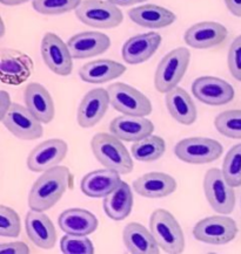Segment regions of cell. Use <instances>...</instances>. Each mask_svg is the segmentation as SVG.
Returning a JSON list of instances; mask_svg holds the SVG:
<instances>
[{"mask_svg": "<svg viewBox=\"0 0 241 254\" xmlns=\"http://www.w3.org/2000/svg\"><path fill=\"white\" fill-rule=\"evenodd\" d=\"M41 57L48 69L59 76H67L73 70V57L68 45L54 33H46L41 40Z\"/></svg>", "mask_w": 241, "mask_h": 254, "instance_id": "obj_11", "label": "cell"}, {"mask_svg": "<svg viewBox=\"0 0 241 254\" xmlns=\"http://www.w3.org/2000/svg\"><path fill=\"white\" fill-rule=\"evenodd\" d=\"M229 31L216 21H201L194 24L185 32L184 40L195 50H207L219 46L226 40Z\"/></svg>", "mask_w": 241, "mask_h": 254, "instance_id": "obj_16", "label": "cell"}, {"mask_svg": "<svg viewBox=\"0 0 241 254\" xmlns=\"http://www.w3.org/2000/svg\"><path fill=\"white\" fill-rule=\"evenodd\" d=\"M76 15L83 24L93 28H115L123 20L118 6L107 0H83Z\"/></svg>", "mask_w": 241, "mask_h": 254, "instance_id": "obj_5", "label": "cell"}, {"mask_svg": "<svg viewBox=\"0 0 241 254\" xmlns=\"http://www.w3.org/2000/svg\"><path fill=\"white\" fill-rule=\"evenodd\" d=\"M121 183L120 174L111 169H100L91 171L81 179L80 189L85 196L91 198H104L116 190Z\"/></svg>", "mask_w": 241, "mask_h": 254, "instance_id": "obj_22", "label": "cell"}, {"mask_svg": "<svg viewBox=\"0 0 241 254\" xmlns=\"http://www.w3.org/2000/svg\"><path fill=\"white\" fill-rule=\"evenodd\" d=\"M177 181L165 172H148L133 182V190L145 198H164L177 190Z\"/></svg>", "mask_w": 241, "mask_h": 254, "instance_id": "obj_21", "label": "cell"}, {"mask_svg": "<svg viewBox=\"0 0 241 254\" xmlns=\"http://www.w3.org/2000/svg\"><path fill=\"white\" fill-rule=\"evenodd\" d=\"M58 225L67 234L89 236L96 232L99 223L97 217L89 210L76 207L63 211L58 218Z\"/></svg>", "mask_w": 241, "mask_h": 254, "instance_id": "obj_25", "label": "cell"}, {"mask_svg": "<svg viewBox=\"0 0 241 254\" xmlns=\"http://www.w3.org/2000/svg\"><path fill=\"white\" fill-rule=\"evenodd\" d=\"M1 254H30V247L22 242H12L0 244Z\"/></svg>", "mask_w": 241, "mask_h": 254, "instance_id": "obj_37", "label": "cell"}, {"mask_svg": "<svg viewBox=\"0 0 241 254\" xmlns=\"http://www.w3.org/2000/svg\"><path fill=\"white\" fill-rule=\"evenodd\" d=\"M83 0H33L32 6L38 13L44 15H59L74 11Z\"/></svg>", "mask_w": 241, "mask_h": 254, "instance_id": "obj_33", "label": "cell"}, {"mask_svg": "<svg viewBox=\"0 0 241 254\" xmlns=\"http://www.w3.org/2000/svg\"><path fill=\"white\" fill-rule=\"evenodd\" d=\"M0 121L13 136L24 141H34L44 133L42 123L27 107L18 103H12L7 114Z\"/></svg>", "mask_w": 241, "mask_h": 254, "instance_id": "obj_10", "label": "cell"}, {"mask_svg": "<svg viewBox=\"0 0 241 254\" xmlns=\"http://www.w3.org/2000/svg\"><path fill=\"white\" fill-rule=\"evenodd\" d=\"M68 48L73 59H89L104 54L111 46V39L102 32H81L70 38Z\"/></svg>", "mask_w": 241, "mask_h": 254, "instance_id": "obj_20", "label": "cell"}, {"mask_svg": "<svg viewBox=\"0 0 241 254\" xmlns=\"http://www.w3.org/2000/svg\"><path fill=\"white\" fill-rule=\"evenodd\" d=\"M11 96L6 90H0V120L4 117L11 108Z\"/></svg>", "mask_w": 241, "mask_h": 254, "instance_id": "obj_38", "label": "cell"}, {"mask_svg": "<svg viewBox=\"0 0 241 254\" xmlns=\"http://www.w3.org/2000/svg\"><path fill=\"white\" fill-rule=\"evenodd\" d=\"M107 1L112 2L117 6H132L136 4H141V2L147 1V0H107Z\"/></svg>", "mask_w": 241, "mask_h": 254, "instance_id": "obj_40", "label": "cell"}, {"mask_svg": "<svg viewBox=\"0 0 241 254\" xmlns=\"http://www.w3.org/2000/svg\"><path fill=\"white\" fill-rule=\"evenodd\" d=\"M24 101L27 109L41 123H50L54 119L55 107L51 94L42 84L28 83L24 90Z\"/></svg>", "mask_w": 241, "mask_h": 254, "instance_id": "obj_23", "label": "cell"}, {"mask_svg": "<svg viewBox=\"0 0 241 254\" xmlns=\"http://www.w3.org/2000/svg\"><path fill=\"white\" fill-rule=\"evenodd\" d=\"M195 99L208 106H224L233 101L236 92L229 82L216 76H201L192 83Z\"/></svg>", "mask_w": 241, "mask_h": 254, "instance_id": "obj_14", "label": "cell"}, {"mask_svg": "<svg viewBox=\"0 0 241 254\" xmlns=\"http://www.w3.org/2000/svg\"><path fill=\"white\" fill-rule=\"evenodd\" d=\"M91 149L100 164L120 175H128L134 168L132 156L121 139L113 133H96L91 139Z\"/></svg>", "mask_w": 241, "mask_h": 254, "instance_id": "obj_2", "label": "cell"}, {"mask_svg": "<svg viewBox=\"0 0 241 254\" xmlns=\"http://www.w3.org/2000/svg\"><path fill=\"white\" fill-rule=\"evenodd\" d=\"M126 71L122 64L109 59H99L85 64L79 69V76L87 83H105L116 80Z\"/></svg>", "mask_w": 241, "mask_h": 254, "instance_id": "obj_28", "label": "cell"}, {"mask_svg": "<svg viewBox=\"0 0 241 254\" xmlns=\"http://www.w3.org/2000/svg\"><path fill=\"white\" fill-rule=\"evenodd\" d=\"M205 197L211 207L220 214H230L236 207L234 188L224 177L223 170L212 168L204 177Z\"/></svg>", "mask_w": 241, "mask_h": 254, "instance_id": "obj_6", "label": "cell"}, {"mask_svg": "<svg viewBox=\"0 0 241 254\" xmlns=\"http://www.w3.org/2000/svg\"><path fill=\"white\" fill-rule=\"evenodd\" d=\"M149 230L165 253L179 254L185 250V236L173 214L158 208L149 218Z\"/></svg>", "mask_w": 241, "mask_h": 254, "instance_id": "obj_3", "label": "cell"}, {"mask_svg": "<svg viewBox=\"0 0 241 254\" xmlns=\"http://www.w3.org/2000/svg\"><path fill=\"white\" fill-rule=\"evenodd\" d=\"M128 17L134 24L152 29L167 27L177 19L173 12L154 4L141 5L129 9Z\"/></svg>", "mask_w": 241, "mask_h": 254, "instance_id": "obj_27", "label": "cell"}, {"mask_svg": "<svg viewBox=\"0 0 241 254\" xmlns=\"http://www.w3.org/2000/svg\"><path fill=\"white\" fill-rule=\"evenodd\" d=\"M107 217L115 221L126 219L132 212L133 192L126 182L121 181L119 187L107 194L103 203Z\"/></svg>", "mask_w": 241, "mask_h": 254, "instance_id": "obj_29", "label": "cell"}, {"mask_svg": "<svg viewBox=\"0 0 241 254\" xmlns=\"http://www.w3.org/2000/svg\"><path fill=\"white\" fill-rule=\"evenodd\" d=\"M237 234L238 225L236 220L226 214L204 218L193 227L195 239L210 245H226L236 239Z\"/></svg>", "mask_w": 241, "mask_h": 254, "instance_id": "obj_9", "label": "cell"}, {"mask_svg": "<svg viewBox=\"0 0 241 254\" xmlns=\"http://www.w3.org/2000/svg\"><path fill=\"white\" fill-rule=\"evenodd\" d=\"M73 175L63 165L48 169L39 176L28 192L27 204L31 210H50L72 188Z\"/></svg>", "mask_w": 241, "mask_h": 254, "instance_id": "obj_1", "label": "cell"}, {"mask_svg": "<svg viewBox=\"0 0 241 254\" xmlns=\"http://www.w3.org/2000/svg\"><path fill=\"white\" fill-rule=\"evenodd\" d=\"M111 104L109 90L96 88L85 94L77 112V121L81 128H92L105 116Z\"/></svg>", "mask_w": 241, "mask_h": 254, "instance_id": "obj_15", "label": "cell"}, {"mask_svg": "<svg viewBox=\"0 0 241 254\" xmlns=\"http://www.w3.org/2000/svg\"><path fill=\"white\" fill-rule=\"evenodd\" d=\"M33 61L27 54L12 48L0 52V79L2 83L19 86L24 83L33 71Z\"/></svg>", "mask_w": 241, "mask_h": 254, "instance_id": "obj_12", "label": "cell"}, {"mask_svg": "<svg viewBox=\"0 0 241 254\" xmlns=\"http://www.w3.org/2000/svg\"><path fill=\"white\" fill-rule=\"evenodd\" d=\"M227 64H229V69L232 76L241 82V35L234 39L231 44Z\"/></svg>", "mask_w": 241, "mask_h": 254, "instance_id": "obj_36", "label": "cell"}, {"mask_svg": "<svg viewBox=\"0 0 241 254\" xmlns=\"http://www.w3.org/2000/svg\"><path fill=\"white\" fill-rule=\"evenodd\" d=\"M111 133L123 142H136L154 131V125L144 116L122 115L110 123Z\"/></svg>", "mask_w": 241, "mask_h": 254, "instance_id": "obj_19", "label": "cell"}, {"mask_svg": "<svg viewBox=\"0 0 241 254\" xmlns=\"http://www.w3.org/2000/svg\"><path fill=\"white\" fill-rule=\"evenodd\" d=\"M162 41L161 35L155 32L138 34L129 38L123 44L121 55L123 61L128 64H139L146 63L154 55Z\"/></svg>", "mask_w": 241, "mask_h": 254, "instance_id": "obj_18", "label": "cell"}, {"mask_svg": "<svg viewBox=\"0 0 241 254\" xmlns=\"http://www.w3.org/2000/svg\"><path fill=\"white\" fill-rule=\"evenodd\" d=\"M60 250L64 254H93L94 245L87 236L66 233L60 239Z\"/></svg>", "mask_w": 241, "mask_h": 254, "instance_id": "obj_34", "label": "cell"}, {"mask_svg": "<svg viewBox=\"0 0 241 254\" xmlns=\"http://www.w3.org/2000/svg\"><path fill=\"white\" fill-rule=\"evenodd\" d=\"M67 143L59 138H51L41 142L30 152L27 168L32 172H44L59 165L66 158Z\"/></svg>", "mask_w": 241, "mask_h": 254, "instance_id": "obj_13", "label": "cell"}, {"mask_svg": "<svg viewBox=\"0 0 241 254\" xmlns=\"http://www.w3.org/2000/svg\"><path fill=\"white\" fill-rule=\"evenodd\" d=\"M165 102L169 115L180 125L191 126L197 121V107L184 88L175 87L166 93Z\"/></svg>", "mask_w": 241, "mask_h": 254, "instance_id": "obj_26", "label": "cell"}, {"mask_svg": "<svg viewBox=\"0 0 241 254\" xmlns=\"http://www.w3.org/2000/svg\"><path fill=\"white\" fill-rule=\"evenodd\" d=\"M166 143L160 136L149 135L134 142L132 145V156L140 162H154L165 154Z\"/></svg>", "mask_w": 241, "mask_h": 254, "instance_id": "obj_30", "label": "cell"}, {"mask_svg": "<svg viewBox=\"0 0 241 254\" xmlns=\"http://www.w3.org/2000/svg\"><path fill=\"white\" fill-rule=\"evenodd\" d=\"M25 229L28 239L42 250L53 249L57 243V230L50 217L41 211H28L25 218Z\"/></svg>", "mask_w": 241, "mask_h": 254, "instance_id": "obj_17", "label": "cell"}, {"mask_svg": "<svg viewBox=\"0 0 241 254\" xmlns=\"http://www.w3.org/2000/svg\"><path fill=\"white\" fill-rule=\"evenodd\" d=\"M223 152L220 142L207 137H188L181 139L174 146V154L180 161L194 165L217 161Z\"/></svg>", "mask_w": 241, "mask_h": 254, "instance_id": "obj_8", "label": "cell"}, {"mask_svg": "<svg viewBox=\"0 0 241 254\" xmlns=\"http://www.w3.org/2000/svg\"><path fill=\"white\" fill-rule=\"evenodd\" d=\"M191 52L179 47L165 55L159 63L154 75V86L159 93H168L174 89L186 74L190 66Z\"/></svg>", "mask_w": 241, "mask_h": 254, "instance_id": "obj_4", "label": "cell"}, {"mask_svg": "<svg viewBox=\"0 0 241 254\" xmlns=\"http://www.w3.org/2000/svg\"><path fill=\"white\" fill-rule=\"evenodd\" d=\"M110 94L111 106L122 115L148 116L152 113V103L134 87L122 82L112 83L107 88Z\"/></svg>", "mask_w": 241, "mask_h": 254, "instance_id": "obj_7", "label": "cell"}, {"mask_svg": "<svg viewBox=\"0 0 241 254\" xmlns=\"http://www.w3.org/2000/svg\"><path fill=\"white\" fill-rule=\"evenodd\" d=\"M27 1H30V0H0V2L6 6H18V5L25 4V2Z\"/></svg>", "mask_w": 241, "mask_h": 254, "instance_id": "obj_41", "label": "cell"}, {"mask_svg": "<svg viewBox=\"0 0 241 254\" xmlns=\"http://www.w3.org/2000/svg\"><path fill=\"white\" fill-rule=\"evenodd\" d=\"M229 11L238 18H241V0H224Z\"/></svg>", "mask_w": 241, "mask_h": 254, "instance_id": "obj_39", "label": "cell"}, {"mask_svg": "<svg viewBox=\"0 0 241 254\" xmlns=\"http://www.w3.org/2000/svg\"><path fill=\"white\" fill-rule=\"evenodd\" d=\"M126 250L133 254H158L160 246L151 230L139 223H128L122 231Z\"/></svg>", "mask_w": 241, "mask_h": 254, "instance_id": "obj_24", "label": "cell"}, {"mask_svg": "<svg viewBox=\"0 0 241 254\" xmlns=\"http://www.w3.org/2000/svg\"><path fill=\"white\" fill-rule=\"evenodd\" d=\"M223 174L233 188L241 187V143L232 146L225 156Z\"/></svg>", "mask_w": 241, "mask_h": 254, "instance_id": "obj_32", "label": "cell"}, {"mask_svg": "<svg viewBox=\"0 0 241 254\" xmlns=\"http://www.w3.org/2000/svg\"><path fill=\"white\" fill-rule=\"evenodd\" d=\"M214 127L226 137L241 139V110L233 109L220 113L214 120Z\"/></svg>", "mask_w": 241, "mask_h": 254, "instance_id": "obj_31", "label": "cell"}, {"mask_svg": "<svg viewBox=\"0 0 241 254\" xmlns=\"http://www.w3.org/2000/svg\"><path fill=\"white\" fill-rule=\"evenodd\" d=\"M20 232V218L17 211L6 205H1L0 206V237L17 238Z\"/></svg>", "mask_w": 241, "mask_h": 254, "instance_id": "obj_35", "label": "cell"}]
</instances>
